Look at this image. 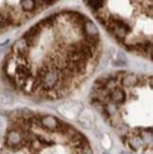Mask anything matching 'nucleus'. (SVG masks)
<instances>
[{
  "mask_svg": "<svg viewBox=\"0 0 153 154\" xmlns=\"http://www.w3.org/2000/svg\"><path fill=\"white\" fill-rule=\"evenodd\" d=\"M23 131L20 127H14L13 129H11L6 136V144L11 149H18L23 143Z\"/></svg>",
  "mask_w": 153,
  "mask_h": 154,
  "instance_id": "f257e3e1",
  "label": "nucleus"
},
{
  "mask_svg": "<svg viewBox=\"0 0 153 154\" xmlns=\"http://www.w3.org/2000/svg\"><path fill=\"white\" fill-rule=\"evenodd\" d=\"M83 33L91 36H99V31L96 26L91 20H86L83 23Z\"/></svg>",
  "mask_w": 153,
  "mask_h": 154,
  "instance_id": "f03ea898",
  "label": "nucleus"
},
{
  "mask_svg": "<svg viewBox=\"0 0 153 154\" xmlns=\"http://www.w3.org/2000/svg\"><path fill=\"white\" fill-rule=\"evenodd\" d=\"M145 143L143 142V140L141 139L140 136H134V137H132L130 141H128V145L130 148L132 149V150H134L136 151L138 149H140L143 146Z\"/></svg>",
  "mask_w": 153,
  "mask_h": 154,
  "instance_id": "7ed1b4c3",
  "label": "nucleus"
},
{
  "mask_svg": "<svg viewBox=\"0 0 153 154\" xmlns=\"http://www.w3.org/2000/svg\"><path fill=\"white\" fill-rule=\"evenodd\" d=\"M20 5L26 11H33L36 8L35 0H20Z\"/></svg>",
  "mask_w": 153,
  "mask_h": 154,
  "instance_id": "20e7f679",
  "label": "nucleus"
},
{
  "mask_svg": "<svg viewBox=\"0 0 153 154\" xmlns=\"http://www.w3.org/2000/svg\"><path fill=\"white\" fill-rule=\"evenodd\" d=\"M85 1L90 8L95 11H99L103 7V0H85Z\"/></svg>",
  "mask_w": 153,
  "mask_h": 154,
  "instance_id": "39448f33",
  "label": "nucleus"
},
{
  "mask_svg": "<svg viewBox=\"0 0 153 154\" xmlns=\"http://www.w3.org/2000/svg\"><path fill=\"white\" fill-rule=\"evenodd\" d=\"M81 154H94V151L92 150V149L90 148V146H85V148L82 149V153Z\"/></svg>",
  "mask_w": 153,
  "mask_h": 154,
  "instance_id": "423d86ee",
  "label": "nucleus"
},
{
  "mask_svg": "<svg viewBox=\"0 0 153 154\" xmlns=\"http://www.w3.org/2000/svg\"><path fill=\"white\" fill-rule=\"evenodd\" d=\"M114 64L116 65V66H125L126 65V62L125 61H122V60H118L117 59V61H115L114 63Z\"/></svg>",
  "mask_w": 153,
  "mask_h": 154,
  "instance_id": "0eeeda50",
  "label": "nucleus"
},
{
  "mask_svg": "<svg viewBox=\"0 0 153 154\" xmlns=\"http://www.w3.org/2000/svg\"><path fill=\"white\" fill-rule=\"evenodd\" d=\"M126 56H125V54H124V52L123 51H119L118 52V60H122V61H125L126 62Z\"/></svg>",
  "mask_w": 153,
  "mask_h": 154,
  "instance_id": "6e6552de",
  "label": "nucleus"
},
{
  "mask_svg": "<svg viewBox=\"0 0 153 154\" xmlns=\"http://www.w3.org/2000/svg\"><path fill=\"white\" fill-rule=\"evenodd\" d=\"M121 154H131V153H130V152H127V151H122V152H121Z\"/></svg>",
  "mask_w": 153,
  "mask_h": 154,
  "instance_id": "1a4fd4ad",
  "label": "nucleus"
},
{
  "mask_svg": "<svg viewBox=\"0 0 153 154\" xmlns=\"http://www.w3.org/2000/svg\"><path fill=\"white\" fill-rule=\"evenodd\" d=\"M102 154H110V153H109L108 151H104V152H103Z\"/></svg>",
  "mask_w": 153,
  "mask_h": 154,
  "instance_id": "9d476101",
  "label": "nucleus"
}]
</instances>
